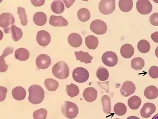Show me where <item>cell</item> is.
Segmentation results:
<instances>
[{
    "instance_id": "cell-1",
    "label": "cell",
    "mask_w": 158,
    "mask_h": 119,
    "mask_svg": "<svg viewBox=\"0 0 158 119\" xmlns=\"http://www.w3.org/2000/svg\"><path fill=\"white\" fill-rule=\"evenodd\" d=\"M28 100L30 103L35 105L40 104L45 98L44 90L39 85H32L28 89Z\"/></svg>"
},
{
    "instance_id": "cell-2",
    "label": "cell",
    "mask_w": 158,
    "mask_h": 119,
    "mask_svg": "<svg viewBox=\"0 0 158 119\" xmlns=\"http://www.w3.org/2000/svg\"><path fill=\"white\" fill-rule=\"evenodd\" d=\"M53 74L55 77L60 79H67L69 75V69L67 64L63 61L57 62L52 69Z\"/></svg>"
},
{
    "instance_id": "cell-3",
    "label": "cell",
    "mask_w": 158,
    "mask_h": 119,
    "mask_svg": "<svg viewBox=\"0 0 158 119\" xmlns=\"http://www.w3.org/2000/svg\"><path fill=\"white\" fill-rule=\"evenodd\" d=\"M63 115L68 119H73L77 117L79 113V108L75 103L65 101L61 107Z\"/></svg>"
},
{
    "instance_id": "cell-4",
    "label": "cell",
    "mask_w": 158,
    "mask_h": 119,
    "mask_svg": "<svg viewBox=\"0 0 158 119\" xmlns=\"http://www.w3.org/2000/svg\"><path fill=\"white\" fill-rule=\"evenodd\" d=\"M15 22V19L11 13H2L0 15V27L4 28V32L8 33L11 30L9 27Z\"/></svg>"
},
{
    "instance_id": "cell-5",
    "label": "cell",
    "mask_w": 158,
    "mask_h": 119,
    "mask_svg": "<svg viewBox=\"0 0 158 119\" xmlns=\"http://www.w3.org/2000/svg\"><path fill=\"white\" fill-rule=\"evenodd\" d=\"M89 73L86 69L83 67H77L73 72L74 80L77 83H85L89 78Z\"/></svg>"
},
{
    "instance_id": "cell-6",
    "label": "cell",
    "mask_w": 158,
    "mask_h": 119,
    "mask_svg": "<svg viewBox=\"0 0 158 119\" xmlns=\"http://www.w3.org/2000/svg\"><path fill=\"white\" fill-rule=\"evenodd\" d=\"M115 8V1L114 0H102L99 4L100 12L105 15L111 14L114 11Z\"/></svg>"
},
{
    "instance_id": "cell-7",
    "label": "cell",
    "mask_w": 158,
    "mask_h": 119,
    "mask_svg": "<svg viewBox=\"0 0 158 119\" xmlns=\"http://www.w3.org/2000/svg\"><path fill=\"white\" fill-rule=\"evenodd\" d=\"M90 29L95 34L101 35L106 32L107 26L106 22L103 21L99 19L94 20L91 22Z\"/></svg>"
},
{
    "instance_id": "cell-8",
    "label": "cell",
    "mask_w": 158,
    "mask_h": 119,
    "mask_svg": "<svg viewBox=\"0 0 158 119\" xmlns=\"http://www.w3.org/2000/svg\"><path fill=\"white\" fill-rule=\"evenodd\" d=\"M102 60L105 66L108 67H114L118 62L117 55L113 52L108 51L103 54Z\"/></svg>"
},
{
    "instance_id": "cell-9",
    "label": "cell",
    "mask_w": 158,
    "mask_h": 119,
    "mask_svg": "<svg viewBox=\"0 0 158 119\" xmlns=\"http://www.w3.org/2000/svg\"><path fill=\"white\" fill-rule=\"evenodd\" d=\"M136 8L142 15L149 14L152 10V6L148 0H139L136 3Z\"/></svg>"
},
{
    "instance_id": "cell-10",
    "label": "cell",
    "mask_w": 158,
    "mask_h": 119,
    "mask_svg": "<svg viewBox=\"0 0 158 119\" xmlns=\"http://www.w3.org/2000/svg\"><path fill=\"white\" fill-rule=\"evenodd\" d=\"M136 89V86L133 82L127 81L123 83L121 88L120 93L123 97H128L134 93Z\"/></svg>"
},
{
    "instance_id": "cell-11",
    "label": "cell",
    "mask_w": 158,
    "mask_h": 119,
    "mask_svg": "<svg viewBox=\"0 0 158 119\" xmlns=\"http://www.w3.org/2000/svg\"><path fill=\"white\" fill-rule=\"evenodd\" d=\"M36 41L38 44L41 46H47L50 42L51 36L47 31L40 30L37 33Z\"/></svg>"
},
{
    "instance_id": "cell-12",
    "label": "cell",
    "mask_w": 158,
    "mask_h": 119,
    "mask_svg": "<svg viewBox=\"0 0 158 119\" xmlns=\"http://www.w3.org/2000/svg\"><path fill=\"white\" fill-rule=\"evenodd\" d=\"M35 62L36 66L39 69H46L49 67L52 63V60L48 55L42 54L36 58Z\"/></svg>"
},
{
    "instance_id": "cell-13",
    "label": "cell",
    "mask_w": 158,
    "mask_h": 119,
    "mask_svg": "<svg viewBox=\"0 0 158 119\" xmlns=\"http://www.w3.org/2000/svg\"><path fill=\"white\" fill-rule=\"evenodd\" d=\"M156 108L154 104L150 102L145 103L140 110V114L143 118H148L156 111Z\"/></svg>"
},
{
    "instance_id": "cell-14",
    "label": "cell",
    "mask_w": 158,
    "mask_h": 119,
    "mask_svg": "<svg viewBox=\"0 0 158 119\" xmlns=\"http://www.w3.org/2000/svg\"><path fill=\"white\" fill-rule=\"evenodd\" d=\"M83 97L86 101L92 102L95 101L97 98V91L93 87L85 88L83 91Z\"/></svg>"
},
{
    "instance_id": "cell-15",
    "label": "cell",
    "mask_w": 158,
    "mask_h": 119,
    "mask_svg": "<svg viewBox=\"0 0 158 119\" xmlns=\"http://www.w3.org/2000/svg\"><path fill=\"white\" fill-rule=\"evenodd\" d=\"M49 24L53 27H66L68 25V22L62 16L52 15L49 19Z\"/></svg>"
},
{
    "instance_id": "cell-16",
    "label": "cell",
    "mask_w": 158,
    "mask_h": 119,
    "mask_svg": "<svg viewBox=\"0 0 158 119\" xmlns=\"http://www.w3.org/2000/svg\"><path fill=\"white\" fill-rule=\"evenodd\" d=\"M68 41L71 46L74 48H78L81 46L82 39L79 34L73 33L69 36Z\"/></svg>"
},
{
    "instance_id": "cell-17",
    "label": "cell",
    "mask_w": 158,
    "mask_h": 119,
    "mask_svg": "<svg viewBox=\"0 0 158 119\" xmlns=\"http://www.w3.org/2000/svg\"><path fill=\"white\" fill-rule=\"evenodd\" d=\"M14 49L11 47H7L4 49V52L2 55L0 57L1 60V68H0V72L2 73L6 72L8 68V66L6 65V61L4 60V58L9 54H11L13 53Z\"/></svg>"
},
{
    "instance_id": "cell-18",
    "label": "cell",
    "mask_w": 158,
    "mask_h": 119,
    "mask_svg": "<svg viewBox=\"0 0 158 119\" xmlns=\"http://www.w3.org/2000/svg\"><path fill=\"white\" fill-rule=\"evenodd\" d=\"M120 53L122 57L126 59L131 58L134 54V49L131 44H124L121 48Z\"/></svg>"
},
{
    "instance_id": "cell-19",
    "label": "cell",
    "mask_w": 158,
    "mask_h": 119,
    "mask_svg": "<svg viewBox=\"0 0 158 119\" xmlns=\"http://www.w3.org/2000/svg\"><path fill=\"white\" fill-rule=\"evenodd\" d=\"M75 54L77 60L80 61L85 64H88L92 62L93 57L88 52H83L82 51L75 52Z\"/></svg>"
},
{
    "instance_id": "cell-20",
    "label": "cell",
    "mask_w": 158,
    "mask_h": 119,
    "mask_svg": "<svg viewBox=\"0 0 158 119\" xmlns=\"http://www.w3.org/2000/svg\"><path fill=\"white\" fill-rule=\"evenodd\" d=\"M12 95L16 100H23L26 98V90L23 87H15L12 90Z\"/></svg>"
},
{
    "instance_id": "cell-21",
    "label": "cell",
    "mask_w": 158,
    "mask_h": 119,
    "mask_svg": "<svg viewBox=\"0 0 158 119\" xmlns=\"http://www.w3.org/2000/svg\"><path fill=\"white\" fill-rule=\"evenodd\" d=\"M33 21L37 26H43L47 21V17L43 12H36L34 15Z\"/></svg>"
},
{
    "instance_id": "cell-22",
    "label": "cell",
    "mask_w": 158,
    "mask_h": 119,
    "mask_svg": "<svg viewBox=\"0 0 158 119\" xmlns=\"http://www.w3.org/2000/svg\"><path fill=\"white\" fill-rule=\"evenodd\" d=\"M144 94L147 99L154 100L158 97V89L155 86H148L145 89Z\"/></svg>"
},
{
    "instance_id": "cell-23",
    "label": "cell",
    "mask_w": 158,
    "mask_h": 119,
    "mask_svg": "<svg viewBox=\"0 0 158 119\" xmlns=\"http://www.w3.org/2000/svg\"><path fill=\"white\" fill-rule=\"evenodd\" d=\"M15 58L20 61H25L29 58L30 54L29 52L26 49H18L16 50L15 53Z\"/></svg>"
},
{
    "instance_id": "cell-24",
    "label": "cell",
    "mask_w": 158,
    "mask_h": 119,
    "mask_svg": "<svg viewBox=\"0 0 158 119\" xmlns=\"http://www.w3.org/2000/svg\"><path fill=\"white\" fill-rule=\"evenodd\" d=\"M87 47L89 49H95L98 46L99 41L98 38L93 35L87 36L85 40Z\"/></svg>"
},
{
    "instance_id": "cell-25",
    "label": "cell",
    "mask_w": 158,
    "mask_h": 119,
    "mask_svg": "<svg viewBox=\"0 0 158 119\" xmlns=\"http://www.w3.org/2000/svg\"><path fill=\"white\" fill-rule=\"evenodd\" d=\"M119 7L122 12H129L132 10L133 6L132 0H120L119 1Z\"/></svg>"
},
{
    "instance_id": "cell-26",
    "label": "cell",
    "mask_w": 158,
    "mask_h": 119,
    "mask_svg": "<svg viewBox=\"0 0 158 119\" xmlns=\"http://www.w3.org/2000/svg\"><path fill=\"white\" fill-rule=\"evenodd\" d=\"M102 103L103 105V111L104 113L107 114L111 113V99L108 96H103L101 99Z\"/></svg>"
},
{
    "instance_id": "cell-27",
    "label": "cell",
    "mask_w": 158,
    "mask_h": 119,
    "mask_svg": "<svg viewBox=\"0 0 158 119\" xmlns=\"http://www.w3.org/2000/svg\"><path fill=\"white\" fill-rule=\"evenodd\" d=\"M128 106L131 109H137L139 108L141 104V100L137 96H134L128 100Z\"/></svg>"
},
{
    "instance_id": "cell-28",
    "label": "cell",
    "mask_w": 158,
    "mask_h": 119,
    "mask_svg": "<svg viewBox=\"0 0 158 119\" xmlns=\"http://www.w3.org/2000/svg\"><path fill=\"white\" fill-rule=\"evenodd\" d=\"M62 1H55L52 2L51 5V8L53 12L60 14L63 13L64 11V5Z\"/></svg>"
},
{
    "instance_id": "cell-29",
    "label": "cell",
    "mask_w": 158,
    "mask_h": 119,
    "mask_svg": "<svg viewBox=\"0 0 158 119\" xmlns=\"http://www.w3.org/2000/svg\"><path fill=\"white\" fill-rule=\"evenodd\" d=\"M77 16L79 20L85 22L90 19L91 15L88 9L85 8H82L79 9L77 13Z\"/></svg>"
},
{
    "instance_id": "cell-30",
    "label": "cell",
    "mask_w": 158,
    "mask_h": 119,
    "mask_svg": "<svg viewBox=\"0 0 158 119\" xmlns=\"http://www.w3.org/2000/svg\"><path fill=\"white\" fill-rule=\"evenodd\" d=\"M144 61L140 57L134 58L131 62V67L135 70H141L144 67Z\"/></svg>"
},
{
    "instance_id": "cell-31",
    "label": "cell",
    "mask_w": 158,
    "mask_h": 119,
    "mask_svg": "<svg viewBox=\"0 0 158 119\" xmlns=\"http://www.w3.org/2000/svg\"><path fill=\"white\" fill-rule=\"evenodd\" d=\"M96 76L101 81H105L109 78V72L106 68L100 67L96 71Z\"/></svg>"
},
{
    "instance_id": "cell-32",
    "label": "cell",
    "mask_w": 158,
    "mask_h": 119,
    "mask_svg": "<svg viewBox=\"0 0 158 119\" xmlns=\"http://www.w3.org/2000/svg\"><path fill=\"white\" fill-rule=\"evenodd\" d=\"M138 49L139 51L142 53H146L150 51L151 45L146 40H142L138 43Z\"/></svg>"
},
{
    "instance_id": "cell-33",
    "label": "cell",
    "mask_w": 158,
    "mask_h": 119,
    "mask_svg": "<svg viewBox=\"0 0 158 119\" xmlns=\"http://www.w3.org/2000/svg\"><path fill=\"white\" fill-rule=\"evenodd\" d=\"M12 37L15 41L19 40L23 36V32L20 28H18L15 25H13L11 27Z\"/></svg>"
},
{
    "instance_id": "cell-34",
    "label": "cell",
    "mask_w": 158,
    "mask_h": 119,
    "mask_svg": "<svg viewBox=\"0 0 158 119\" xmlns=\"http://www.w3.org/2000/svg\"><path fill=\"white\" fill-rule=\"evenodd\" d=\"M44 84L48 90L50 91H56L58 89L59 86L58 82L52 79H48L45 80Z\"/></svg>"
},
{
    "instance_id": "cell-35",
    "label": "cell",
    "mask_w": 158,
    "mask_h": 119,
    "mask_svg": "<svg viewBox=\"0 0 158 119\" xmlns=\"http://www.w3.org/2000/svg\"><path fill=\"white\" fill-rule=\"evenodd\" d=\"M66 92L67 94L71 98L76 97L80 93V90L78 86L71 83L66 86Z\"/></svg>"
},
{
    "instance_id": "cell-36",
    "label": "cell",
    "mask_w": 158,
    "mask_h": 119,
    "mask_svg": "<svg viewBox=\"0 0 158 119\" xmlns=\"http://www.w3.org/2000/svg\"><path fill=\"white\" fill-rule=\"evenodd\" d=\"M114 111L118 116H122L126 113L127 108L124 103L118 102L114 105Z\"/></svg>"
},
{
    "instance_id": "cell-37",
    "label": "cell",
    "mask_w": 158,
    "mask_h": 119,
    "mask_svg": "<svg viewBox=\"0 0 158 119\" xmlns=\"http://www.w3.org/2000/svg\"><path fill=\"white\" fill-rule=\"evenodd\" d=\"M17 14L21 19V23L22 25L23 26H27L28 23L27 16L26 15L25 9L21 7H18Z\"/></svg>"
},
{
    "instance_id": "cell-38",
    "label": "cell",
    "mask_w": 158,
    "mask_h": 119,
    "mask_svg": "<svg viewBox=\"0 0 158 119\" xmlns=\"http://www.w3.org/2000/svg\"><path fill=\"white\" fill-rule=\"evenodd\" d=\"M47 114L48 112L46 109L41 108L35 111L33 116L34 119H46Z\"/></svg>"
},
{
    "instance_id": "cell-39",
    "label": "cell",
    "mask_w": 158,
    "mask_h": 119,
    "mask_svg": "<svg viewBox=\"0 0 158 119\" xmlns=\"http://www.w3.org/2000/svg\"><path fill=\"white\" fill-rule=\"evenodd\" d=\"M150 76L153 79L158 78V67L152 66L150 68L148 71Z\"/></svg>"
},
{
    "instance_id": "cell-40",
    "label": "cell",
    "mask_w": 158,
    "mask_h": 119,
    "mask_svg": "<svg viewBox=\"0 0 158 119\" xmlns=\"http://www.w3.org/2000/svg\"><path fill=\"white\" fill-rule=\"evenodd\" d=\"M150 21L152 25L154 26H158V13L153 14L150 17Z\"/></svg>"
},
{
    "instance_id": "cell-41",
    "label": "cell",
    "mask_w": 158,
    "mask_h": 119,
    "mask_svg": "<svg viewBox=\"0 0 158 119\" xmlns=\"http://www.w3.org/2000/svg\"><path fill=\"white\" fill-rule=\"evenodd\" d=\"M0 90H1V97H0V101H2L6 99V96L7 89L4 87H0Z\"/></svg>"
},
{
    "instance_id": "cell-42",
    "label": "cell",
    "mask_w": 158,
    "mask_h": 119,
    "mask_svg": "<svg viewBox=\"0 0 158 119\" xmlns=\"http://www.w3.org/2000/svg\"><path fill=\"white\" fill-rule=\"evenodd\" d=\"M31 3L35 6L40 7L44 5L45 0H31Z\"/></svg>"
},
{
    "instance_id": "cell-43",
    "label": "cell",
    "mask_w": 158,
    "mask_h": 119,
    "mask_svg": "<svg viewBox=\"0 0 158 119\" xmlns=\"http://www.w3.org/2000/svg\"><path fill=\"white\" fill-rule=\"evenodd\" d=\"M151 38L154 42L158 43V31L152 34L151 35Z\"/></svg>"
},
{
    "instance_id": "cell-44",
    "label": "cell",
    "mask_w": 158,
    "mask_h": 119,
    "mask_svg": "<svg viewBox=\"0 0 158 119\" xmlns=\"http://www.w3.org/2000/svg\"><path fill=\"white\" fill-rule=\"evenodd\" d=\"M63 2L65 4L66 7L69 8L73 4L74 2H75V1L74 0H73V1H65V0H64Z\"/></svg>"
},
{
    "instance_id": "cell-45",
    "label": "cell",
    "mask_w": 158,
    "mask_h": 119,
    "mask_svg": "<svg viewBox=\"0 0 158 119\" xmlns=\"http://www.w3.org/2000/svg\"><path fill=\"white\" fill-rule=\"evenodd\" d=\"M127 119H140L138 117H136V116H129V117H127Z\"/></svg>"
},
{
    "instance_id": "cell-46",
    "label": "cell",
    "mask_w": 158,
    "mask_h": 119,
    "mask_svg": "<svg viewBox=\"0 0 158 119\" xmlns=\"http://www.w3.org/2000/svg\"><path fill=\"white\" fill-rule=\"evenodd\" d=\"M155 55L158 58V47L155 49Z\"/></svg>"
},
{
    "instance_id": "cell-47",
    "label": "cell",
    "mask_w": 158,
    "mask_h": 119,
    "mask_svg": "<svg viewBox=\"0 0 158 119\" xmlns=\"http://www.w3.org/2000/svg\"><path fill=\"white\" fill-rule=\"evenodd\" d=\"M152 119H158V113L156 114V115L153 117Z\"/></svg>"
},
{
    "instance_id": "cell-48",
    "label": "cell",
    "mask_w": 158,
    "mask_h": 119,
    "mask_svg": "<svg viewBox=\"0 0 158 119\" xmlns=\"http://www.w3.org/2000/svg\"><path fill=\"white\" fill-rule=\"evenodd\" d=\"M119 119V118H116V119Z\"/></svg>"
}]
</instances>
